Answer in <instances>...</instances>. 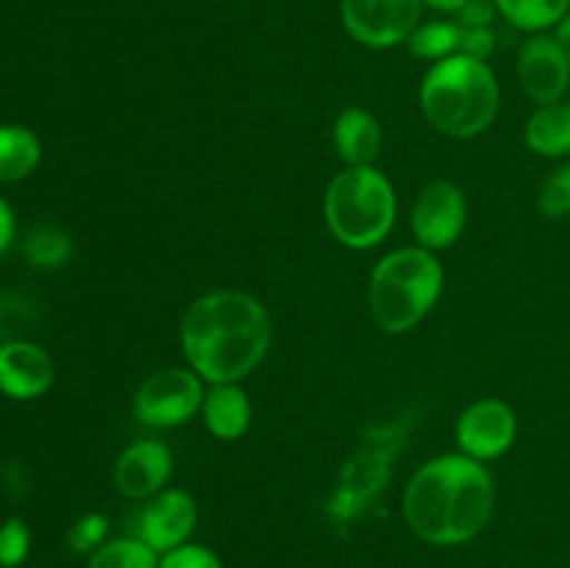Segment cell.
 <instances>
[{
	"mask_svg": "<svg viewBox=\"0 0 570 568\" xmlns=\"http://www.w3.org/2000/svg\"><path fill=\"white\" fill-rule=\"evenodd\" d=\"M159 568H223L220 557L198 543H184L161 555Z\"/></svg>",
	"mask_w": 570,
	"mask_h": 568,
	"instance_id": "cell-25",
	"label": "cell"
},
{
	"mask_svg": "<svg viewBox=\"0 0 570 568\" xmlns=\"http://www.w3.org/2000/svg\"><path fill=\"white\" fill-rule=\"evenodd\" d=\"M200 415H204L206 429L217 440H239L248 432L254 407H250L248 393L237 382L212 384L209 393L204 395Z\"/></svg>",
	"mask_w": 570,
	"mask_h": 568,
	"instance_id": "cell-14",
	"label": "cell"
},
{
	"mask_svg": "<svg viewBox=\"0 0 570 568\" xmlns=\"http://www.w3.org/2000/svg\"><path fill=\"white\" fill-rule=\"evenodd\" d=\"M53 384V360L28 340L0 345V393L9 399H39Z\"/></svg>",
	"mask_w": 570,
	"mask_h": 568,
	"instance_id": "cell-13",
	"label": "cell"
},
{
	"mask_svg": "<svg viewBox=\"0 0 570 568\" xmlns=\"http://www.w3.org/2000/svg\"><path fill=\"white\" fill-rule=\"evenodd\" d=\"M198 527V505L181 488H167L148 499L137 512V538L145 540L156 555L178 549Z\"/></svg>",
	"mask_w": 570,
	"mask_h": 568,
	"instance_id": "cell-10",
	"label": "cell"
},
{
	"mask_svg": "<svg viewBox=\"0 0 570 568\" xmlns=\"http://www.w3.org/2000/svg\"><path fill=\"white\" fill-rule=\"evenodd\" d=\"M468 223V204L454 182H432L423 187L412 209V234L421 248L443 251L462 237Z\"/></svg>",
	"mask_w": 570,
	"mask_h": 568,
	"instance_id": "cell-8",
	"label": "cell"
},
{
	"mask_svg": "<svg viewBox=\"0 0 570 568\" xmlns=\"http://www.w3.org/2000/svg\"><path fill=\"white\" fill-rule=\"evenodd\" d=\"M465 3H471V0H423V6H432L438 11H451V14H456Z\"/></svg>",
	"mask_w": 570,
	"mask_h": 568,
	"instance_id": "cell-30",
	"label": "cell"
},
{
	"mask_svg": "<svg viewBox=\"0 0 570 568\" xmlns=\"http://www.w3.org/2000/svg\"><path fill=\"white\" fill-rule=\"evenodd\" d=\"M26 251L28 262L33 267H42V271H53L70 262L72 256V239L70 234L61 232L59 226H37L31 228V234L26 237Z\"/></svg>",
	"mask_w": 570,
	"mask_h": 568,
	"instance_id": "cell-21",
	"label": "cell"
},
{
	"mask_svg": "<svg viewBox=\"0 0 570 568\" xmlns=\"http://www.w3.org/2000/svg\"><path fill=\"white\" fill-rule=\"evenodd\" d=\"M523 139L529 148L540 156H568L570 154V106L568 104H549L540 106L529 117L523 128Z\"/></svg>",
	"mask_w": 570,
	"mask_h": 568,
	"instance_id": "cell-16",
	"label": "cell"
},
{
	"mask_svg": "<svg viewBox=\"0 0 570 568\" xmlns=\"http://www.w3.org/2000/svg\"><path fill=\"white\" fill-rule=\"evenodd\" d=\"M518 434V418L512 407L501 399L473 401L456 421V443L462 454L479 462L504 454Z\"/></svg>",
	"mask_w": 570,
	"mask_h": 568,
	"instance_id": "cell-9",
	"label": "cell"
},
{
	"mask_svg": "<svg viewBox=\"0 0 570 568\" xmlns=\"http://www.w3.org/2000/svg\"><path fill=\"white\" fill-rule=\"evenodd\" d=\"M460 53L471 56V59H479V61H488L490 56L495 53L493 26H490V28H462Z\"/></svg>",
	"mask_w": 570,
	"mask_h": 568,
	"instance_id": "cell-26",
	"label": "cell"
},
{
	"mask_svg": "<svg viewBox=\"0 0 570 568\" xmlns=\"http://www.w3.org/2000/svg\"><path fill=\"white\" fill-rule=\"evenodd\" d=\"M518 81L521 89L540 106L560 104L570 87V65L549 33H532L518 53Z\"/></svg>",
	"mask_w": 570,
	"mask_h": 568,
	"instance_id": "cell-11",
	"label": "cell"
},
{
	"mask_svg": "<svg viewBox=\"0 0 570 568\" xmlns=\"http://www.w3.org/2000/svg\"><path fill=\"white\" fill-rule=\"evenodd\" d=\"M106 535H109V518L100 516V512H87L70 527L67 546L76 555H87V551H98L106 543Z\"/></svg>",
	"mask_w": 570,
	"mask_h": 568,
	"instance_id": "cell-23",
	"label": "cell"
},
{
	"mask_svg": "<svg viewBox=\"0 0 570 568\" xmlns=\"http://www.w3.org/2000/svg\"><path fill=\"white\" fill-rule=\"evenodd\" d=\"M499 81L488 61L454 53L434 61L421 84V109L438 131L471 139L488 131L499 115Z\"/></svg>",
	"mask_w": 570,
	"mask_h": 568,
	"instance_id": "cell-3",
	"label": "cell"
},
{
	"mask_svg": "<svg viewBox=\"0 0 570 568\" xmlns=\"http://www.w3.org/2000/svg\"><path fill=\"white\" fill-rule=\"evenodd\" d=\"M334 145H337L340 159L348 167L373 165L379 148H382V128L379 120L367 109L348 106L340 111L334 123Z\"/></svg>",
	"mask_w": 570,
	"mask_h": 568,
	"instance_id": "cell-15",
	"label": "cell"
},
{
	"mask_svg": "<svg viewBox=\"0 0 570 568\" xmlns=\"http://www.w3.org/2000/svg\"><path fill=\"white\" fill-rule=\"evenodd\" d=\"M554 39H557V45H560V48H562V53H566V59H568V65H570V14L560 22V26H557Z\"/></svg>",
	"mask_w": 570,
	"mask_h": 568,
	"instance_id": "cell-29",
	"label": "cell"
},
{
	"mask_svg": "<svg viewBox=\"0 0 570 568\" xmlns=\"http://www.w3.org/2000/svg\"><path fill=\"white\" fill-rule=\"evenodd\" d=\"M538 206L546 217L560 221L570 215V161L557 167L549 178L543 182L538 195Z\"/></svg>",
	"mask_w": 570,
	"mask_h": 568,
	"instance_id": "cell-22",
	"label": "cell"
},
{
	"mask_svg": "<svg viewBox=\"0 0 570 568\" xmlns=\"http://www.w3.org/2000/svg\"><path fill=\"white\" fill-rule=\"evenodd\" d=\"M273 326L265 304L243 290H215L187 306L181 345L189 368L212 384L239 382L259 368Z\"/></svg>",
	"mask_w": 570,
	"mask_h": 568,
	"instance_id": "cell-1",
	"label": "cell"
},
{
	"mask_svg": "<svg viewBox=\"0 0 570 568\" xmlns=\"http://www.w3.org/2000/svg\"><path fill=\"white\" fill-rule=\"evenodd\" d=\"M173 473V451L161 440H137L115 462V484L126 499L142 501L161 493Z\"/></svg>",
	"mask_w": 570,
	"mask_h": 568,
	"instance_id": "cell-12",
	"label": "cell"
},
{
	"mask_svg": "<svg viewBox=\"0 0 570 568\" xmlns=\"http://www.w3.org/2000/svg\"><path fill=\"white\" fill-rule=\"evenodd\" d=\"M11 239H14V212H11V206L0 198V256L6 254Z\"/></svg>",
	"mask_w": 570,
	"mask_h": 568,
	"instance_id": "cell-28",
	"label": "cell"
},
{
	"mask_svg": "<svg viewBox=\"0 0 570 568\" xmlns=\"http://www.w3.org/2000/svg\"><path fill=\"white\" fill-rule=\"evenodd\" d=\"M495 484L484 462L443 454L412 473L404 493L406 527L432 546H462L493 518Z\"/></svg>",
	"mask_w": 570,
	"mask_h": 568,
	"instance_id": "cell-2",
	"label": "cell"
},
{
	"mask_svg": "<svg viewBox=\"0 0 570 568\" xmlns=\"http://www.w3.org/2000/svg\"><path fill=\"white\" fill-rule=\"evenodd\" d=\"M31 549V532L22 518H9L0 527V568H17Z\"/></svg>",
	"mask_w": 570,
	"mask_h": 568,
	"instance_id": "cell-24",
	"label": "cell"
},
{
	"mask_svg": "<svg viewBox=\"0 0 570 568\" xmlns=\"http://www.w3.org/2000/svg\"><path fill=\"white\" fill-rule=\"evenodd\" d=\"M395 189L373 165L345 167L332 178L323 198L326 226L345 248L367 251L395 226Z\"/></svg>",
	"mask_w": 570,
	"mask_h": 568,
	"instance_id": "cell-5",
	"label": "cell"
},
{
	"mask_svg": "<svg viewBox=\"0 0 570 568\" xmlns=\"http://www.w3.org/2000/svg\"><path fill=\"white\" fill-rule=\"evenodd\" d=\"M499 14L518 31L543 33L570 14V0H493Z\"/></svg>",
	"mask_w": 570,
	"mask_h": 568,
	"instance_id": "cell-18",
	"label": "cell"
},
{
	"mask_svg": "<svg viewBox=\"0 0 570 568\" xmlns=\"http://www.w3.org/2000/svg\"><path fill=\"white\" fill-rule=\"evenodd\" d=\"M445 273L429 248H399L382 256L371 276V315L387 334L415 329L443 293Z\"/></svg>",
	"mask_w": 570,
	"mask_h": 568,
	"instance_id": "cell-4",
	"label": "cell"
},
{
	"mask_svg": "<svg viewBox=\"0 0 570 568\" xmlns=\"http://www.w3.org/2000/svg\"><path fill=\"white\" fill-rule=\"evenodd\" d=\"M89 568H159V555L137 535L106 540L89 557Z\"/></svg>",
	"mask_w": 570,
	"mask_h": 568,
	"instance_id": "cell-20",
	"label": "cell"
},
{
	"mask_svg": "<svg viewBox=\"0 0 570 568\" xmlns=\"http://www.w3.org/2000/svg\"><path fill=\"white\" fill-rule=\"evenodd\" d=\"M204 384L193 368H165L145 379L134 395V415L145 427H181L204 407Z\"/></svg>",
	"mask_w": 570,
	"mask_h": 568,
	"instance_id": "cell-6",
	"label": "cell"
},
{
	"mask_svg": "<svg viewBox=\"0 0 570 568\" xmlns=\"http://www.w3.org/2000/svg\"><path fill=\"white\" fill-rule=\"evenodd\" d=\"M495 17H499V9L493 0H471L456 11V22L462 28H490Z\"/></svg>",
	"mask_w": 570,
	"mask_h": 568,
	"instance_id": "cell-27",
	"label": "cell"
},
{
	"mask_svg": "<svg viewBox=\"0 0 570 568\" xmlns=\"http://www.w3.org/2000/svg\"><path fill=\"white\" fill-rule=\"evenodd\" d=\"M460 37H462L460 22L432 20V22H421V26L412 31V37L406 39V45H410L412 56L440 61L460 53Z\"/></svg>",
	"mask_w": 570,
	"mask_h": 568,
	"instance_id": "cell-19",
	"label": "cell"
},
{
	"mask_svg": "<svg viewBox=\"0 0 570 568\" xmlns=\"http://www.w3.org/2000/svg\"><path fill=\"white\" fill-rule=\"evenodd\" d=\"M423 0H340L343 28L365 48H393L421 26Z\"/></svg>",
	"mask_w": 570,
	"mask_h": 568,
	"instance_id": "cell-7",
	"label": "cell"
},
{
	"mask_svg": "<svg viewBox=\"0 0 570 568\" xmlns=\"http://www.w3.org/2000/svg\"><path fill=\"white\" fill-rule=\"evenodd\" d=\"M42 159L37 134L26 126H0V182H20L31 176Z\"/></svg>",
	"mask_w": 570,
	"mask_h": 568,
	"instance_id": "cell-17",
	"label": "cell"
}]
</instances>
